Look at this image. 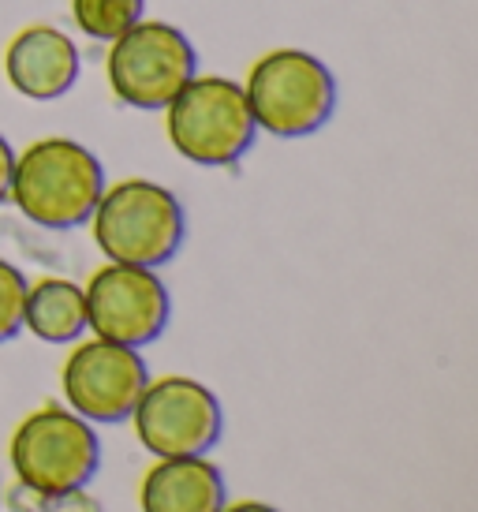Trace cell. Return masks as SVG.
I'll list each match as a JSON object with an SVG mask.
<instances>
[{
  "mask_svg": "<svg viewBox=\"0 0 478 512\" xmlns=\"http://www.w3.org/2000/svg\"><path fill=\"white\" fill-rule=\"evenodd\" d=\"M105 191L101 157L68 135H45L15 154L8 202L30 225L49 232L83 228Z\"/></svg>",
  "mask_w": 478,
  "mask_h": 512,
  "instance_id": "obj_1",
  "label": "cell"
},
{
  "mask_svg": "<svg viewBox=\"0 0 478 512\" xmlns=\"http://www.w3.org/2000/svg\"><path fill=\"white\" fill-rule=\"evenodd\" d=\"M86 225L109 262L142 266V270L169 266L187 240V210L180 195L142 176L120 180L113 187L105 184Z\"/></svg>",
  "mask_w": 478,
  "mask_h": 512,
  "instance_id": "obj_2",
  "label": "cell"
},
{
  "mask_svg": "<svg viewBox=\"0 0 478 512\" xmlns=\"http://www.w3.org/2000/svg\"><path fill=\"white\" fill-rule=\"evenodd\" d=\"M243 98L254 116V128L296 143L310 139L337 113V75L322 57L296 45L269 49L251 64L243 79Z\"/></svg>",
  "mask_w": 478,
  "mask_h": 512,
  "instance_id": "obj_3",
  "label": "cell"
},
{
  "mask_svg": "<svg viewBox=\"0 0 478 512\" xmlns=\"http://www.w3.org/2000/svg\"><path fill=\"white\" fill-rule=\"evenodd\" d=\"M172 150L198 169H232L251 154L258 128L243 86L228 75H195L165 105Z\"/></svg>",
  "mask_w": 478,
  "mask_h": 512,
  "instance_id": "obj_4",
  "label": "cell"
},
{
  "mask_svg": "<svg viewBox=\"0 0 478 512\" xmlns=\"http://www.w3.org/2000/svg\"><path fill=\"white\" fill-rule=\"evenodd\" d=\"M8 460L19 486L34 494H68L98 479L101 438L94 423L68 404H42L12 430Z\"/></svg>",
  "mask_w": 478,
  "mask_h": 512,
  "instance_id": "obj_5",
  "label": "cell"
},
{
  "mask_svg": "<svg viewBox=\"0 0 478 512\" xmlns=\"http://www.w3.org/2000/svg\"><path fill=\"white\" fill-rule=\"evenodd\" d=\"M105 75L120 105L165 113V105L198 75V53L180 27L142 15L135 27L109 42Z\"/></svg>",
  "mask_w": 478,
  "mask_h": 512,
  "instance_id": "obj_6",
  "label": "cell"
},
{
  "mask_svg": "<svg viewBox=\"0 0 478 512\" xmlns=\"http://www.w3.org/2000/svg\"><path fill=\"white\" fill-rule=\"evenodd\" d=\"M135 438L150 456H210L225 434L221 397L187 374L150 378L131 412Z\"/></svg>",
  "mask_w": 478,
  "mask_h": 512,
  "instance_id": "obj_7",
  "label": "cell"
},
{
  "mask_svg": "<svg viewBox=\"0 0 478 512\" xmlns=\"http://www.w3.org/2000/svg\"><path fill=\"white\" fill-rule=\"evenodd\" d=\"M86 329L101 341L150 348L165 337L172 322V296L157 270L105 262L83 285Z\"/></svg>",
  "mask_w": 478,
  "mask_h": 512,
  "instance_id": "obj_8",
  "label": "cell"
},
{
  "mask_svg": "<svg viewBox=\"0 0 478 512\" xmlns=\"http://www.w3.org/2000/svg\"><path fill=\"white\" fill-rule=\"evenodd\" d=\"M146 385H150V367L139 348L101 337L75 341L60 367L64 404L94 427L127 423Z\"/></svg>",
  "mask_w": 478,
  "mask_h": 512,
  "instance_id": "obj_9",
  "label": "cell"
},
{
  "mask_svg": "<svg viewBox=\"0 0 478 512\" xmlns=\"http://www.w3.org/2000/svg\"><path fill=\"white\" fill-rule=\"evenodd\" d=\"M79 45L53 23H27L4 45V79L19 98L57 101L79 83Z\"/></svg>",
  "mask_w": 478,
  "mask_h": 512,
  "instance_id": "obj_10",
  "label": "cell"
},
{
  "mask_svg": "<svg viewBox=\"0 0 478 512\" xmlns=\"http://www.w3.org/2000/svg\"><path fill=\"white\" fill-rule=\"evenodd\" d=\"M228 486L210 456H165L142 475V512H221Z\"/></svg>",
  "mask_w": 478,
  "mask_h": 512,
  "instance_id": "obj_11",
  "label": "cell"
},
{
  "mask_svg": "<svg viewBox=\"0 0 478 512\" xmlns=\"http://www.w3.org/2000/svg\"><path fill=\"white\" fill-rule=\"evenodd\" d=\"M23 329L42 344H75L86 333V296L83 285L68 277H42L27 288Z\"/></svg>",
  "mask_w": 478,
  "mask_h": 512,
  "instance_id": "obj_12",
  "label": "cell"
},
{
  "mask_svg": "<svg viewBox=\"0 0 478 512\" xmlns=\"http://www.w3.org/2000/svg\"><path fill=\"white\" fill-rule=\"evenodd\" d=\"M146 15V0H71V19L94 42H116Z\"/></svg>",
  "mask_w": 478,
  "mask_h": 512,
  "instance_id": "obj_13",
  "label": "cell"
},
{
  "mask_svg": "<svg viewBox=\"0 0 478 512\" xmlns=\"http://www.w3.org/2000/svg\"><path fill=\"white\" fill-rule=\"evenodd\" d=\"M8 505L15 512H105V505L90 494V486L68 490V494H34V490L15 483L12 494H8Z\"/></svg>",
  "mask_w": 478,
  "mask_h": 512,
  "instance_id": "obj_14",
  "label": "cell"
},
{
  "mask_svg": "<svg viewBox=\"0 0 478 512\" xmlns=\"http://www.w3.org/2000/svg\"><path fill=\"white\" fill-rule=\"evenodd\" d=\"M27 277L8 258H0V344L23 333V307H27Z\"/></svg>",
  "mask_w": 478,
  "mask_h": 512,
  "instance_id": "obj_15",
  "label": "cell"
},
{
  "mask_svg": "<svg viewBox=\"0 0 478 512\" xmlns=\"http://www.w3.org/2000/svg\"><path fill=\"white\" fill-rule=\"evenodd\" d=\"M12 165H15V150L8 143V135L0 131V202H8V187H12Z\"/></svg>",
  "mask_w": 478,
  "mask_h": 512,
  "instance_id": "obj_16",
  "label": "cell"
},
{
  "mask_svg": "<svg viewBox=\"0 0 478 512\" xmlns=\"http://www.w3.org/2000/svg\"><path fill=\"white\" fill-rule=\"evenodd\" d=\"M221 512H281V509L269 505V501H228Z\"/></svg>",
  "mask_w": 478,
  "mask_h": 512,
  "instance_id": "obj_17",
  "label": "cell"
}]
</instances>
